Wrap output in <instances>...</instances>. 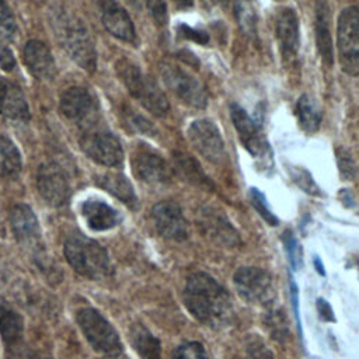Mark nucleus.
Instances as JSON below:
<instances>
[{
  "label": "nucleus",
  "instance_id": "nucleus-24",
  "mask_svg": "<svg viewBox=\"0 0 359 359\" xmlns=\"http://www.w3.org/2000/svg\"><path fill=\"white\" fill-rule=\"evenodd\" d=\"M330 8L327 3L318 0L316 4V38L318 52L327 66L332 65V39L330 31Z\"/></svg>",
  "mask_w": 359,
  "mask_h": 359
},
{
  "label": "nucleus",
  "instance_id": "nucleus-3",
  "mask_svg": "<svg viewBox=\"0 0 359 359\" xmlns=\"http://www.w3.org/2000/svg\"><path fill=\"white\" fill-rule=\"evenodd\" d=\"M55 35L70 57L84 70L95 69L97 57L91 35L87 27L74 15L57 13L55 17Z\"/></svg>",
  "mask_w": 359,
  "mask_h": 359
},
{
  "label": "nucleus",
  "instance_id": "nucleus-40",
  "mask_svg": "<svg viewBox=\"0 0 359 359\" xmlns=\"http://www.w3.org/2000/svg\"><path fill=\"white\" fill-rule=\"evenodd\" d=\"M290 299H292L294 317H296V321H297V328H299V332H300V337H302L303 332H302V321H300V311H299V290H297V286H296L292 276H290Z\"/></svg>",
  "mask_w": 359,
  "mask_h": 359
},
{
  "label": "nucleus",
  "instance_id": "nucleus-4",
  "mask_svg": "<svg viewBox=\"0 0 359 359\" xmlns=\"http://www.w3.org/2000/svg\"><path fill=\"white\" fill-rule=\"evenodd\" d=\"M116 73L130 95L136 98L149 112L157 116H164L168 112V101L154 80L144 76L140 69L126 59H121L116 66Z\"/></svg>",
  "mask_w": 359,
  "mask_h": 359
},
{
  "label": "nucleus",
  "instance_id": "nucleus-28",
  "mask_svg": "<svg viewBox=\"0 0 359 359\" xmlns=\"http://www.w3.org/2000/svg\"><path fill=\"white\" fill-rule=\"evenodd\" d=\"M21 168L22 161L17 146L7 136H0V177L14 180Z\"/></svg>",
  "mask_w": 359,
  "mask_h": 359
},
{
  "label": "nucleus",
  "instance_id": "nucleus-44",
  "mask_svg": "<svg viewBox=\"0 0 359 359\" xmlns=\"http://www.w3.org/2000/svg\"><path fill=\"white\" fill-rule=\"evenodd\" d=\"M314 266H316V271L320 273V275H325V271H324V265L321 264V261L316 257L314 258Z\"/></svg>",
  "mask_w": 359,
  "mask_h": 359
},
{
  "label": "nucleus",
  "instance_id": "nucleus-22",
  "mask_svg": "<svg viewBox=\"0 0 359 359\" xmlns=\"http://www.w3.org/2000/svg\"><path fill=\"white\" fill-rule=\"evenodd\" d=\"M201 227L203 229L205 234L216 243H222L226 245H236L240 243L238 234L233 229L231 223L217 212H202Z\"/></svg>",
  "mask_w": 359,
  "mask_h": 359
},
{
  "label": "nucleus",
  "instance_id": "nucleus-33",
  "mask_svg": "<svg viewBox=\"0 0 359 359\" xmlns=\"http://www.w3.org/2000/svg\"><path fill=\"white\" fill-rule=\"evenodd\" d=\"M250 198H251V205L255 208V210L259 213V216L269 226H278L279 224V220L275 216V213H272V210L269 209L265 196L257 188H251L250 189Z\"/></svg>",
  "mask_w": 359,
  "mask_h": 359
},
{
  "label": "nucleus",
  "instance_id": "nucleus-13",
  "mask_svg": "<svg viewBox=\"0 0 359 359\" xmlns=\"http://www.w3.org/2000/svg\"><path fill=\"white\" fill-rule=\"evenodd\" d=\"M36 188L42 199L55 208L63 206L70 198V185L63 170L55 163L41 164L36 172Z\"/></svg>",
  "mask_w": 359,
  "mask_h": 359
},
{
  "label": "nucleus",
  "instance_id": "nucleus-10",
  "mask_svg": "<svg viewBox=\"0 0 359 359\" xmlns=\"http://www.w3.org/2000/svg\"><path fill=\"white\" fill-rule=\"evenodd\" d=\"M132 171L137 180L150 187H165L172 180V171L167 161L144 144L132 154Z\"/></svg>",
  "mask_w": 359,
  "mask_h": 359
},
{
  "label": "nucleus",
  "instance_id": "nucleus-36",
  "mask_svg": "<svg viewBox=\"0 0 359 359\" xmlns=\"http://www.w3.org/2000/svg\"><path fill=\"white\" fill-rule=\"evenodd\" d=\"M337 163H338L339 174L345 181L351 180L355 175V163L352 160L351 153L346 149L344 147L337 149Z\"/></svg>",
  "mask_w": 359,
  "mask_h": 359
},
{
  "label": "nucleus",
  "instance_id": "nucleus-46",
  "mask_svg": "<svg viewBox=\"0 0 359 359\" xmlns=\"http://www.w3.org/2000/svg\"><path fill=\"white\" fill-rule=\"evenodd\" d=\"M209 1H212V3H216V4H219V3H223L224 0H209Z\"/></svg>",
  "mask_w": 359,
  "mask_h": 359
},
{
  "label": "nucleus",
  "instance_id": "nucleus-2",
  "mask_svg": "<svg viewBox=\"0 0 359 359\" xmlns=\"http://www.w3.org/2000/svg\"><path fill=\"white\" fill-rule=\"evenodd\" d=\"M65 257L72 268L88 278L104 279L111 275L112 265L107 250L81 233L70 234L65 241Z\"/></svg>",
  "mask_w": 359,
  "mask_h": 359
},
{
  "label": "nucleus",
  "instance_id": "nucleus-21",
  "mask_svg": "<svg viewBox=\"0 0 359 359\" xmlns=\"http://www.w3.org/2000/svg\"><path fill=\"white\" fill-rule=\"evenodd\" d=\"M81 215L88 227L94 231H105L115 227L121 222L119 213L98 199H88L81 205Z\"/></svg>",
  "mask_w": 359,
  "mask_h": 359
},
{
  "label": "nucleus",
  "instance_id": "nucleus-17",
  "mask_svg": "<svg viewBox=\"0 0 359 359\" xmlns=\"http://www.w3.org/2000/svg\"><path fill=\"white\" fill-rule=\"evenodd\" d=\"M275 35L282 56L293 59L299 50V20L292 8H283L276 15Z\"/></svg>",
  "mask_w": 359,
  "mask_h": 359
},
{
  "label": "nucleus",
  "instance_id": "nucleus-6",
  "mask_svg": "<svg viewBox=\"0 0 359 359\" xmlns=\"http://www.w3.org/2000/svg\"><path fill=\"white\" fill-rule=\"evenodd\" d=\"M338 53L341 67L351 76L359 74V8L348 7L338 18Z\"/></svg>",
  "mask_w": 359,
  "mask_h": 359
},
{
  "label": "nucleus",
  "instance_id": "nucleus-14",
  "mask_svg": "<svg viewBox=\"0 0 359 359\" xmlns=\"http://www.w3.org/2000/svg\"><path fill=\"white\" fill-rule=\"evenodd\" d=\"M151 217L160 236L174 241H184L188 238V223L181 208L175 202H158L151 209Z\"/></svg>",
  "mask_w": 359,
  "mask_h": 359
},
{
  "label": "nucleus",
  "instance_id": "nucleus-7",
  "mask_svg": "<svg viewBox=\"0 0 359 359\" xmlns=\"http://www.w3.org/2000/svg\"><path fill=\"white\" fill-rule=\"evenodd\" d=\"M161 77L165 87L187 107L205 108L208 104V94L203 84L188 72L172 63L161 66Z\"/></svg>",
  "mask_w": 359,
  "mask_h": 359
},
{
  "label": "nucleus",
  "instance_id": "nucleus-32",
  "mask_svg": "<svg viewBox=\"0 0 359 359\" xmlns=\"http://www.w3.org/2000/svg\"><path fill=\"white\" fill-rule=\"evenodd\" d=\"M289 174H290V178L293 180V182L306 194L314 195V196L321 195L320 187L316 184V181L313 180L311 174L307 170H304L302 167H292V168H289Z\"/></svg>",
  "mask_w": 359,
  "mask_h": 359
},
{
  "label": "nucleus",
  "instance_id": "nucleus-9",
  "mask_svg": "<svg viewBox=\"0 0 359 359\" xmlns=\"http://www.w3.org/2000/svg\"><path fill=\"white\" fill-rule=\"evenodd\" d=\"M83 151L95 163L107 167H119L123 163V150L119 140L107 130H86L80 137Z\"/></svg>",
  "mask_w": 359,
  "mask_h": 359
},
{
  "label": "nucleus",
  "instance_id": "nucleus-47",
  "mask_svg": "<svg viewBox=\"0 0 359 359\" xmlns=\"http://www.w3.org/2000/svg\"><path fill=\"white\" fill-rule=\"evenodd\" d=\"M128 1H135V0H128Z\"/></svg>",
  "mask_w": 359,
  "mask_h": 359
},
{
  "label": "nucleus",
  "instance_id": "nucleus-35",
  "mask_svg": "<svg viewBox=\"0 0 359 359\" xmlns=\"http://www.w3.org/2000/svg\"><path fill=\"white\" fill-rule=\"evenodd\" d=\"M15 32V21L8 6L0 0V41H8Z\"/></svg>",
  "mask_w": 359,
  "mask_h": 359
},
{
  "label": "nucleus",
  "instance_id": "nucleus-34",
  "mask_svg": "<svg viewBox=\"0 0 359 359\" xmlns=\"http://www.w3.org/2000/svg\"><path fill=\"white\" fill-rule=\"evenodd\" d=\"M171 359H209L208 353L201 342L192 341V342H185L180 345Z\"/></svg>",
  "mask_w": 359,
  "mask_h": 359
},
{
  "label": "nucleus",
  "instance_id": "nucleus-39",
  "mask_svg": "<svg viewBox=\"0 0 359 359\" xmlns=\"http://www.w3.org/2000/svg\"><path fill=\"white\" fill-rule=\"evenodd\" d=\"M7 355L8 359H43L41 355L25 346L22 342L15 346L7 348Z\"/></svg>",
  "mask_w": 359,
  "mask_h": 359
},
{
  "label": "nucleus",
  "instance_id": "nucleus-41",
  "mask_svg": "<svg viewBox=\"0 0 359 359\" xmlns=\"http://www.w3.org/2000/svg\"><path fill=\"white\" fill-rule=\"evenodd\" d=\"M0 67L4 72H11L15 67V57L13 52L6 46H0Z\"/></svg>",
  "mask_w": 359,
  "mask_h": 359
},
{
  "label": "nucleus",
  "instance_id": "nucleus-20",
  "mask_svg": "<svg viewBox=\"0 0 359 359\" xmlns=\"http://www.w3.org/2000/svg\"><path fill=\"white\" fill-rule=\"evenodd\" d=\"M10 223L13 234L20 243H35L41 236L38 219L28 205H15L10 213Z\"/></svg>",
  "mask_w": 359,
  "mask_h": 359
},
{
  "label": "nucleus",
  "instance_id": "nucleus-1",
  "mask_svg": "<svg viewBox=\"0 0 359 359\" xmlns=\"http://www.w3.org/2000/svg\"><path fill=\"white\" fill-rule=\"evenodd\" d=\"M184 306L194 318L209 327H222L231 317L227 290L208 273H192L185 283Z\"/></svg>",
  "mask_w": 359,
  "mask_h": 359
},
{
  "label": "nucleus",
  "instance_id": "nucleus-31",
  "mask_svg": "<svg viewBox=\"0 0 359 359\" xmlns=\"http://www.w3.org/2000/svg\"><path fill=\"white\" fill-rule=\"evenodd\" d=\"M123 121H125V125L132 132H137V133L149 135V136H153L156 133V128L153 126V123L149 119H146L143 115L137 114L136 111H133L130 108H125Z\"/></svg>",
  "mask_w": 359,
  "mask_h": 359
},
{
  "label": "nucleus",
  "instance_id": "nucleus-26",
  "mask_svg": "<svg viewBox=\"0 0 359 359\" xmlns=\"http://www.w3.org/2000/svg\"><path fill=\"white\" fill-rule=\"evenodd\" d=\"M172 158H174V168L184 181L206 189L213 188L210 178L203 172V170L201 168L198 161L192 158V156L182 151H175L172 154Z\"/></svg>",
  "mask_w": 359,
  "mask_h": 359
},
{
  "label": "nucleus",
  "instance_id": "nucleus-23",
  "mask_svg": "<svg viewBox=\"0 0 359 359\" xmlns=\"http://www.w3.org/2000/svg\"><path fill=\"white\" fill-rule=\"evenodd\" d=\"M0 335L7 348L22 342L24 320L22 317L0 297Z\"/></svg>",
  "mask_w": 359,
  "mask_h": 359
},
{
  "label": "nucleus",
  "instance_id": "nucleus-37",
  "mask_svg": "<svg viewBox=\"0 0 359 359\" xmlns=\"http://www.w3.org/2000/svg\"><path fill=\"white\" fill-rule=\"evenodd\" d=\"M283 244H285V250H286V254H287L292 268H299L300 262H302V254H300L299 244L290 230L283 233Z\"/></svg>",
  "mask_w": 359,
  "mask_h": 359
},
{
  "label": "nucleus",
  "instance_id": "nucleus-15",
  "mask_svg": "<svg viewBox=\"0 0 359 359\" xmlns=\"http://www.w3.org/2000/svg\"><path fill=\"white\" fill-rule=\"evenodd\" d=\"M62 114L77 123H84L97 111V102L93 95L81 87H70L60 97Z\"/></svg>",
  "mask_w": 359,
  "mask_h": 359
},
{
  "label": "nucleus",
  "instance_id": "nucleus-18",
  "mask_svg": "<svg viewBox=\"0 0 359 359\" xmlns=\"http://www.w3.org/2000/svg\"><path fill=\"white\" fill-rule=\"evenodd\" d=\"M22 57L29 73L39 80H50L56 74L55 59L49 48L41 41H28L22 50Z\"/></svg>",
  "mask_w": 359,
  "mask_h": 359
},
{
  "label": "nucleus",
  "instance_id": "nucleus-8",
  "mask_svg": "<svg viewBox=\"0 0 359 359\" xmlns=\"http://www.w3.org/2000/svg\"><path fill=\"white\" fill-rule=\"evenodd\" d=\"M237 293L251 304H265L275 297L272 276L257 266L238 268L233 276Z\"/></svg>",
  "mask_w": 359,
  "mask_h": 359
},
{
  "label": "nucleus",
  "instance_id": "nucleus-16",
  "mask_svg": "<svg viewBox=\"0 0 359 359\" xmlns=\"http://www.w3.org/2000/svg\"><path fill=\"white\" fill-rule=\"evenodd\" d=\"M97 4L108 32L125 42H133L136 32L128 13L114 0H97Z\"/></svg>",
  "mask_w": 359,
  "mask_h": 359
},
{
  "label": "nucleus",
  "instance_id": "nucleus-38",
  "mask_svg": "<svg viewBox=\"0 0 359 359\" xmlns=\"http://www.w3.org/2000/svg\"><path fill=\"white\" fill-rule=\"evenodd\" d=\"M144 1L154 21L158 25H165L168 17H167V6L164 0H144Z\"/></svg>",
  "mask_w": 359,
  "mask_h": 359
},
{
  "label": "nucleus",
  "instance_id": "nucleus-11",
  "mask_svg": "<svg viewBox=\"0 0 359 359\" xmlns=\"http://www.w3.org/2000/svg\"><path fill=\"white\" fill-rule=\"evenodd\" d=\"M230 115L238 137L248 153L261 160L264 164L271 163V149L266 143L259 126L248 116V114L237 104L230 105Z\"/></svg>",
  "mask_w": 359,
  "mask_h": 359
},
{
  "label": "nucleus",
  "instance_id": "nucleus-45",
  "mask_svg": "<svg viewBox=\"0 0 359 359\" xmlns=\"http://www.w3.org/2000/svg\"><path fill=\"white\" fill-rule=\"evenodd\" d=\"M180 7H189L192 4V0H172Z\"/></svg>",
  "mask_w": 359,
  "mask_h": 359
},
{
  "label": "nucleus",
  "instance_id": "nucleus-12",
  "mask_svg": "<svg viewBox=\"0 0 359 359\" xmlns=\"http://www.w3.org/2000/svg\"><path fill=\"white\" fill-rule=\"evenodd\" d=\"M188 139L198 153L210 163L220 164L224 157V143L215 123L206 119H198L188 128Z\"/></svg>",
  "mask_w": 359,
  "mask_h": 359
},
{
  "label": "nucleus",
  "instance_id": "nucleus-5",
  "mask_svg": "<svg viewBox=\"0 0 359 359\" xmlns=\"http://www.w3.org/2000/svg\"><path fill=\"white\" fill-rule=\"evenodd\" d=\"M76 321L93 349L107 358H118L122 344L116 330L95 309L84 307L77 311Z\"/></svg>",
  "mask_w": 359,
  "mask_h": 359
},
{
  "label": "nucleus",
  "instance_id": "nucleus-25",
  "mask_svg": "<svg viewBox=\"0 0 359 359\" xmlns=\"http://www.w3.org/2000/svg\"><path fill=\"white\" fill-rule=\"evenodd\" d=\"M95 184L118 198L121 202L128 205L129 208H135L137 203V198L135 195L132 184L128 178L119 172H107L95 177Z\"/></svg>",
  "mask_w": 359,
  "mask_h": 359
},
{
  "label": "nucleus",
  "instance_id": "nucleus-42",
  "mask_svg": "<svg viewBox=\"0 0 359 359\" xmlns=\"http://www.w3.org/2000/svg\"><path fill=\"white\" fill-rule=\"evenodd\" d=\"M180 34L185 38H191L192 41H196L199 43H206L208 41V36L203 34V32H199V31H195L187 25H181L180 27Z\"/></svg>",
  "mask_w": 359,
  "mask_h": 359
},
{
  "label": "nucleus",
  "instance_id": "nucleus-30",
  "mask_svg": "<svg viewBox=\"0 0 359 359\" xmlns=\"http://www.w3.org/2000/svg\"><path fill=\"white\" fill-rule=\"evenodd\" d=\"M234 14L243 32L250 36H257V10L254 0H234Z\"/></svg>",
  "mask_w": 359,
  "mask_h": 359
},
{
  "label": "nucleus",
  "instance_id": "nucleus-27",
  "mask_svg": "<svg viewBox=\"0 0 359 359\" xmlns=\"http://www.w3.org/2000/svg\"><path fill=\"white\" fill-rule=\"evenodd\" d=\"M129 341L140 359H161V345L143 324H133L129 330Z\"/></svg>",
  "mask_w": 359,
  "mask_h": 359
},
{
  "label": "nucleus",
  "instance_id": "nucleus-19",
  "mask_svg": "<svg viewBox=\"0 0 359 359\" xmlns=\"http://www.w3.org/2000/svg\"><path fill=\"white\" fill-rule=\"evenodd\" d=\"M0 114L14 122L29 121V108L18 86L0 79Z\"/></svg>",
  "mask_w": 359,
  "mask_h": 359
},
{
  "label": "nucleus",
  "instance_id": "nucleus-43",
  "mask_svg": "<svg viewBox=\"0 0 359 359\" xmlns=\"http://www.w3.org/2000/svg\"><path fill=\"white\" fill-rule=\"evenodd\" d=\"M317 310H318V314L323 320L325 321H334L335 317H334V311L330 306V303L324 299H317Z\"/></svg>",
  "mask_w": 359,
  "mask_h": 359
},
{
  "label": "nucleus",
  "instance_id": "nucleus-29",
  "mask_svg": "<svg viewBox=\"0 0 359 359\" xmlns=\"http://www.w3.org/2000/svg\"><path fill=\"white\" fill-rule=\"evenodd\" d=\"M296 116L299 125L306 132H316L321 122V114L309 95H302L296 102Z\"/></svg>",
  "mask_w": 359,
  "mask_h": 359
}]
</instances>
